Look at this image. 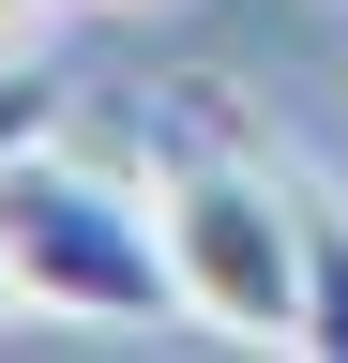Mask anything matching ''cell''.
I'll return each instance as SVG.
<instances>
[{
	"mask_svg": "<svg viewBox=\"0 0 348 363\" xmlns=\"http://www.w3.org/2000/svg\"><path fill=\"white\" fill-rule=\"evenodd\" d=\"M76 16V0H0V61H46V30Z\"/></svg>",
	"mask_w": 348,
	"mask_h": 363,
	"instance_id": "obj_5",
	"label": "cell"
},
{
	"mask_svg": "<svg viewBox=\"0 0 348 363\" xmlns=\"http://www.w3.org/2000/svg\"><path fill=\"white\" fill-rule=\"evenodd\" d=\"M0 257H16L30 318H182V257H167L152 197L91 182L76 152H16L0 167Z\"/></svg>",
	"mask_w": 348,
	"mask_h": 363,
	"instance_id": "obj_2",
	"label": "cell"
},
{
	"mask_svg": "<svg viewBox=\"0 0 348 363\" xmlns=\"http://www.w3.org/2000/svg\"><path fill=\"white\" fill-rule=\"evenodd\" d=\"M152 227L182 257V318L228 348H303V182L197 91H167L152 121Z\"/></svg>",
	"mask_w": 348,
	"mask_h": 363,
	"instance_id": "obj_1",
	"label": "cell"
},
{
	"mask_svg": "<svg viewBox=\"0 0 348 363\" xmlns=\"http://www.w3.org/2000/svg\"><path fill=\"white\" fill-rule=\"evenodd\" d=\"M46 136H61V76H46V61H0V167L46 152Z\"/></svg>",
	"mask_w": 348,
	"mask_h": 363,
	"instance_id": "obj_4",
	"label": "cell"
},
{
	"mask_svg": "<svg viewBox=\"0 0 348 363\" xmlns=\"http://www.w3.org/2000/svg\"><path fill=\"white\" fill-rule=\"evenodd\" d=\"M16 303H30V288H16V257H0V318H16Z\"/></svg>",
	"mask_w": 348,
	"mask_h": 363,
	"instance_id": "obj_6",
	"label": "cell"
},
{
	"mask_svg": "<svg viewBox=\"0 0 348 363\" xmlns=\"http://www.w3.org/2000/svg\"><path fill=\"white\" fill-rule=\"evenodd\" d=\"M303 348L348 363V197L303 182Z\"/></svg>",
	"mask_w": 348,
	"mask_h": 363,
	"instance_id": "obj_3",
	"label": "cell"
}]
</instances>
